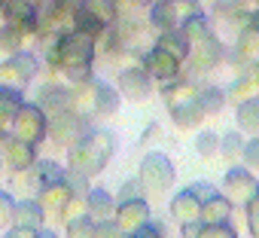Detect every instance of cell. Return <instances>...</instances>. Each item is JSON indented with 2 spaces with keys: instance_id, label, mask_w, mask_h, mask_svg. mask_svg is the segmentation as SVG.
I'll return each mask as SVG.
<instances>
[{
  "instance_id": "obj_1",
  "label": "cell",
  "mask_w": 259,
  "mask_h": 238,
  "mask_svg": "<svg viewBox=\"0 0 259 238\" xmlns=\"http://www.w3.org/2000/svg\"><path fill=\"white\" fill-rule=\"evenodd\" d=\"M116 153V138L113 132L107 129H92L76 147H70V168L85 174V177H95L107 168L110 156Z\"/></svg>"
},
{
  "instance_id": "obj_2",
  "label": "cell",
  "mask_w": 259,
  "mask_h": 238,
  "mask_svg": "<svg viewBox=\"0 0 259 238\" xmlns=\"http://www.w3.org/2000/svg\"><path fill=\"white\" fill-rule=\"evenodd\" d=\"M98 52V40L82 34V31H64L61 37H55L46 46V64L61 70L64 64H79V61H92Z\"/></svg>"
},
{
  "instance_id": "obj_3",
  "label": "cell",
  "mask_w": 259,
  "mask_h": 238,
  "mask_svg": "<svg viewBox=\"0 0 259 238\" xmlns=\"http://www.w3.org/2000/svg\"><path fill=\"white\" fill-rule=\"evenodd\" d=\"M92 132V119L76 110H61L49 116V141L58 147H76Z\"/></svg>"
},
{
  "instance_id": "obj_4",
  "label": "cell",
  "mask_w": 259,
  "mask_h": 238,
  "mask_svg": "<svg viewBox=\"0 0 259 238\" xmlns=\"http://www.w3.org/2000/svg\"><path fill=\"white\" fill-rule=\"evenodd\" d=\"M10 129L16 138H22L28 144H40L43 138H49V116L40 104H22V110L13 116Z\"/></svg>"
},
{
  "instance_id": "obj_5",
  "label": "cell",
  "mask_w": 259,
  "mask_h": 238,
  "mask_svg": "<svg viewBox=\"0 0 259 238\" xmlns=\"http://www.w3.org/2000/svg\"><path fill=\"white\" fill-rule=\"evenodd\" d=\"M138 177L144 180V186H147V192H165L171 183H174V177H177V171H174V162L165 156V153H147L144 159H141V171H138Z\"/></svg>"
},
{
  "instance_id": "obj_6",
  "label": "cell",
  "mask_w": 259,
  "mask_h": 238,
  "mask_svg": "<svg viewBox=\"0 0 259 238\" xmlns=\"http://www.w3.org/2000/svg\"><path fill=\"white\" fill-rule=\"evenodd\" d=\"M223 192L232 199V202H241L247 205L253 195H259V177H253V168L247 165H229L226 168V177H223Z\"/></svg>"
},
{
  "instance_id": "obj_7",
  "label": "cell",
  "mask_w": 259,
  "mask_h": 238,
  "mask_svg": "<svg viewBox=\"0 0 259 238\" xmlns=\"http://www.w3.org/2000/svg\"><path fill=\"white\" fill-rule=\"evenodd\" d=\"M144 67L150 70V76L156 80V83H162V86H168V83H174V80H180V70H183V61L177 58V55H171L168 49H162L159 43H153L147 52H144Z\"/></svg>"
},
{
  "instance_id": "obj_8",
  "label": "cell",
  "mask_w": 259,
  "mask_h": 238,
  "mask_svg": "<svg viewBox=\"0 0 259 238\" xmlns=\"http://www.w3.org/2000/svg\"><path fill=\"white\" fill-rule=\"evenodd\" d=\"M153 83L156 80L150 76V70L144 64H132V67H125V70L116 73V89L128 101H144V98H150L153 95Z\"/></svg>"
},
{
  "instance_id": "obj_9",
  "label": "cell",
  "mask_w": 259,
  "mask_h": 238,
  "mask_svg": "<svg viewBox=\"0 0 259 238\" xmlns=\"http://www.w3.org/2000/svg\"><path fill=\"white\" fill-rule=\"evenodd\" d=\"M37 73H40V58L31 52H16L0 64V80L10 83V86H19V89L28 86Z\"/></svg>"
},
{
  "instance_id": "obj_10",
  "label": "cell",
  "mask_w": 259,
  "mask_h": 238,
  "mask_svg": "<svg viewBox=\"0 0 259 238\" xmlns=\"http://www.w3.org/2000/svg\"><path fill=\"white\" fill-rule=\"evenodd\" d=\"M0 156H4V165L13 171V174H19V171H31L34 165H37V144H28V141H22V138H10L7 141V147L0 150Z\"/></svg>"
},
{
  "instance_id": "obj_11",
  "label": "cell",
  "mask_w": 259,
  "mask_h": 238,
  "mask_svg": "<svg viewBox=\"0 0 259 238\" xmlns=\"http://www.w3.org/2000/svg\"><path fill=\"white\" fill-rule=\"evenodd\" d=\"M223 55H226V46L210 34V37H204V40L192 43L189 64H192V70H195V73H207V70H213V67L223 61Z\"/></svg>"
},
{
  "instance_id": "obj_12",
  "label": "cell",
  "mask_w": 259,
  "mask_h": 238,
  "mask_svg": "<svg viewBox=\"0 0 259 238\" xmlns=\"http://www.w3.org/2000/svg\"><path fill=\"white\" fill-rule=\"evenodd\" d=\"M116 223L125 235H132L135 229H141L144 223H150V202L147 195L144 199H128V202H119L116 208Z\"/></svg>"
},
{
  "instance_id": "obj_13",
  "label": "cell",
  "mask_w": 259,
  "mask_h": 238,
  "mask_svg": "<svg viewBox=\"0 0 259 238\" xmlns=\"http://www.w3.org/2000/svg\"><path fill=\"white\" fill-rule=\"evenodd\" d=\"M37 104L46 110V116H55L61 110H73V89H67L61 83H46L37 95Z\"/></svg>"
},
{
  "instance_id": "obj_14",
  "label": "cell",
  "mask_w": 259,
  "mask_h": 238,
  "mask_svg": "<svg viewBox=\"0 0 259 238\" xmlns=\"http://www.w3.org/2000/svg\"><path fill=\"white\" fill-rule=\"evenodd\" d=\"M201 208H204V199L189 186V189H180L171 202V217L183 226V223H195L201 220Z\"/></svg>"
},
{
  "instance_id": "obj_15",
  "label": "cell",
  "mask_w": 259,
  "mask_h": 238,
  "mask_svg": "<svg viewBox=\"0 0 259 238\" xmlns=\"http://www.w3.org/2000/svg\"><path fill=\"white\" fill-rule=\"evenodd\" d=\"M119 98H122V92L116 89V86H110V83H101V80H95V95H92V119H107V116H113L116 110H119Z\"/></svg>"
},
{
  "instance_id": "obj_16",
  "label": "cell",
  "mask_w": 259,
  "mask_h": 238,
  "mask_svg": "<svg viewBox=\"0 0 259 238\" xmlns=\"http://www.w3.org/2000/svg\"><path fill=\"white\" fill-rule=\"evenodd\" d=\"M70 195H73L70 183H67V180H58V183H52V186H43L40 195H37V202L43 205V211H46L49 217H61V211H64V205L70 202Z\"/></svg>"
},
{
  "instance_id": "obj_17",
  "label": "cell",
  "mask_w": 259,
  "mask_h": 238,
  "mask_svg": "<svg viewBox=\"0 0 259 238\" xmlns=\"http://www.w3.org/2000/svg\"><path fill=\"white\" fill-rule=\"evenodd\" d=\"M119 199H113L107 189H92L89 195H85V214L95 220V223H101V220H116V205Z\"/></svg>"
},
{
  "instance_id": "obj_18",
  "label": "cell",
  "mask_w": 259,
  "mask_h": 238,
  "mask_svg": "<svg viewBox=\"0 0 259 238\" xmlns=\"http://www.w3.org/2000/svg\"><path fill=\"white\" fill-rule=\"evenodd\" d=\"M232 61L241 64V67H250V64L259 61V34H256V31L244 28V31L238 34V40H235V46H232Z\"/></svg>"
},
{
  "instance_id": "obj_19",
  "label": "cell",
  "mask_w": 259,
  "mask_h": 238,
  "mask_svg": "<svg viewBox=\"0 0 259 238\" xmlns=\"http://www.w3.org/2000/svg\"><path fill=\"white\" fill-rule=\"evenodd\" d=\"M150 25L156 28V34L174 31V28L183 25V22H180V13H177V7H174V0H159V4L150 7Z\"/></svg>"
},
{
  "instance_id": "obj_20",
  "label": "cell",
  "mask_w": 259,
  "mask_h": 238,
  "mask_svg": "<svg viewBox=\"0 0 259 238\" xmlns=\"http://www.w3.org/2000/svg\"><path fill=\"white\" fill-rule=\"evenodd\" d=\"M198 89H201L198 83H189V80H174V83L162 86V98H165L168 110H174V107H180V104L195 101V98H198Z\"/></svg>"
},
{
  "instance_id": "obj_21",
  "label": "cell",
  "mask_w": 259,
  "mask_h": 238,
  "mask_svg": "<svg viewBox=\"0 0 259 238\" xmlns=\"http://www.w3.org/2000/svg\"><path fill=\"white\" fill-rule=\"evenodd\" d=\"M229 220H232V199L226 192H213L201 208V223L213 226V223H229Z\"/></svg>"
},
{
  "instance_id": "obj_22",
  "label": "cell",
  "mask_w": 259,
  "mask_h": 238,
  "mask_svg": "<svg viewBox=\"0 0 259 238\" xmlns=\"http://www.w3.org/2000/svg\"><path fill=\"white\" fill-rule=\"evenodd\" d=\"M25 98H22V89L19 86H10V83H0V126H10L13 116L22 110Z\"/></svg>"
},
{
  "instance_id": "obj_23",
  "label": "cell",
  "mask_w": 259,
  "mask_h": 238,
  "mask_svg": "<svg viewBox=\"0 0 259 238\" xmlns=\"http://www.w3.org/2000/svg\"><path fill=\"white\" fill-rule=\"evenodd\" d=\"M46 211L40 202L34 199H25V202H16V226H28V229H43L46 226Z\"/></svg>"
},
{
  "instance_id": "obj_24",
  "label": "cell",
  "mask_w": 259,
  "mask_h": 238,
  "mask_svg": "<svg viewBox=\"0 0 259 238\" xmlns=\"http://www.w3.org/2000/svg\"><path fill=\"white\" fill-rule=\"evenodd\" d=\"M156 43H159L162 49H168L171 55H177L180 61H189V55H192V43H189V37H186L180 28H174V31H162V34L156 37Z\"/></svg>"
},
{
  "instance_id": "obj_25",
  "label": "cell",
  "mask_w": 259,
  "mask_h": 238,
  "mask_svg": "<svg viewBox=\"0 0 259 238\" xmlns=\"http://www.w3.org/2000/svg\"><path fill=\"white\" fill-rule=\"evenodd\" d=\"M226 95H229V104H241V101L259 98V80L250 70H244L238 80H232V86L226 89Z\"/></svg>"
},
{
  "instance_id": "obj_26",
  "label": "cell",
  "mask_w": 259,
  "mask_h": 238,
  "mask_svg": "<svg viewBox=\"0 0 259 238\" xmlns=\"http://www.w3.org/2000/svg\"><path fill=\"white\" fill-rule=\"evenodd\" d=\"M25 37H28V31L19 25V22H7L4 28H0V55H16V52H22V46H25Z\"/></svg>"
},
{
  "instance_id": "obj_27",
  "label": "cell",
  "mask_w": 259,
  "mask_h": 238,
  "mask_svg": "<svg viewBox=\"0 0 259 238\" xmlns=\"http://www.w3.org/2000/svg\"><path fill=\"white\" fill-rule=\"evenodd\" d=\"M235 123L241 132L247 135H259V98H250V101H241L235 104Z\"/></svg>"
},
{
  "instance_id": "obj_28",
  "label": "cell",
  "mask_w": 259,
  "mask_h": 238,
  "mask_svg": "<svg viewBox=\"0 0 259 238\" xmlns=\"http://www.w3.org/2000/svg\"><path fill=\"white\" fill-rule=\"evenodd\" d=\"M195 101H198V107L204 110V116H217V113L229 104V95H226V89H220V86H201Z\"/></svg>"
},
{
  "instance_id": "obj_29",
  "label": "cell",
  "mask_w": 259,
  "mask_h": 238,
  "mask_svg": "<svg viewBox=\"0 0 259 238\" xmlns=\"http://www.w3.org/2000/svg\"><path fill=\"white\" fill-rule=\"evenodd\" d=\"M73 31H82V34H89V37L98 40V37L107 31V22H104L101 16H95V13L89 10V4H85L82 10L73 13Z\"/></svg>"
},
{
  "instance_id": "obj_30",
  "label": "cell",
  "mask_w": 259,
  "mask_h": 238,
  "mask_svg": "<svg viewBox=\"0 0 259 238\" xmlns=\"http://www.w3.org/2000/svg\"><path fill=\"white\" fill-rule=\"evenodd\" d=\"M171 119H174V126L177 129H198L201 126V119H204V110L198 107V101H189V104H180L171 110Z\"/></svg>"
},
{
  "instance_id": "obj_31",
  "label": "cell",
  "mask_w": 259,
  "mask_h": 238,
  "mask_svg": "<svg viewBox=\"0 0 259 238\" xmlns=\"http://www.w3.org/2000/svg\"><path fill=\"white\" fill-rule=\"evenodd\" d=\"M34 177H37V186L43 189V186H52V183L64 180L67 171H64V165H58V162H52V159H43V162L34 165Z\"/></svg>"
},
{
  "instance_id": "obj_32",
  "label": "cell",
  "mask_w": 259,
  "mask_h": 238,
  "mask_svg": "<svg viewBox=\"0 0 259 238\" xmlns=\"http://www.w3.org/2000/svg\"><path fill=\"white\" fill-rule=\"evenodd\" d=\"M244 138H241V129H235V132H226L223 135V144H220V156L229 162V165H235L241 156H244Z\"/></svg>"
},
{
  "instance_id": "obj_33",
  "label": "cell",
  "mask_w": 259,
  "mask_h": 238,
  "mask_svg": "<svg viewBox=\"0 0 259 238\" xmlns=\"http://www.w3.org/2000/svg\"><path fill=\"white\" fill-rule=\"evenodd\" d=\"M180 31L189 37V43H198V40H204V37H210V34H213V28H210V19H207L204 13H198V16L186 19V22L180 25Z\"/></svg>"
},
{
  "instance_id": "obj_34",
  "label": "cell",
  "mask_w": 259,
  "mask_h": 238,
  "mask_svg": "<svg viewBox=\"0 0 259 238\" xmlns=\"http://www.w3.org/2000/svg\"><path fill=\"white\" fill-rule=\"evenodd\" d=\"M220 144H223V138L204 129V132H198V138H195V153H198L204 162H213V159L220 156Z\"/></svg>"
},
{
  "instance_id": "obj_35",
  "label": "cell",
  "mask_w": 259,
  "mask_h": 238,
  "mask_svg": "<svg viewBox=\"0 0 259 238\" xmlns=\"http://www.w3.org/2000/svg\"><path fill=\"white\" fill-rule=\"evenodd\" d=\"M95 235V220L89 214H79L64 223V238H92Z\"/></svg>"
},
{
  "instance_id": "obj_36",
  "label": "cell",
  "mask_w": 259,
  "mask_h": 238,
  "mask_svg": "<svg viewBox=\"0 0 259 238\" xmlns=\"http://www.w3.org/2000/svg\"><path fill=\"white\" fill-rule=\"evenodd\" d=\"M150 0H113V13L116 19H141Z\"/></svg>"
},
{
  "instance_id": "obj_37",
  "label": "cell",
  "mask_w": 259,
  "mask_h": 238,
  "mask_svg": "<svg viewBox=\"0 0 259 238\" xmlns=\"http://www.w3.org/2000/svg\"><path fill=\"white\" fill-rule=\"evenodd\" d=\"M64 80H67V86H79V83H89L92 80V61H79V64H64L61 70H58Z\"/></svg>"
},
{
  "instance_id": "obj_38",
  "label": "cell",
  "mask_w": 259,
  "mask_h": 238,
  "mask_svg": "<svg viewBox=\"0 0 259 238\" xmlns=\"http://www.w3.org/2000/svg\"><path fill=\"white\" fill-rule=\"evenodd\" d=\"M13 226H16V199L0 189V232H7Z\"/></svg>"
},
{
  "instance_id": "obj_39",
  "label": "cell",
  "mask_w": 259,
  "mask_h": 238,
  "mask_svg": "<svg viewBox=\"0 0 259 238\" xmlns=\"http://www.w3.org/2000/svg\"><path fill=\"white\" fill-rule=\"evenodd\" d=\"M147 195V186H144V180L141 177H132V180H125L122 183V189H119V202H128V199H144Z\"/></svg>"
},
{
  "instance_id": "obj_40",
  "label": "cell",
  "mask_w": 259,
  "mask_h": 238,
  "mask_svg": "<svg viewBox=\"0 0 259 238\" xmlns=\"http://www.w3.org/2000/svg\"><path fill=\"white\" fill-rule=\"evenodd\" d=\"M79 214H85V195H76V192H73L70 202L64 205V211H61L58 220H61V226H64L67 220H73V217H79Z\"/></svg>"
},
{
  "instance_id": "obj_41",
  "label": "cell",
  "mask_w": 259,
  "mask_h": 238,
  "mask_svg": "<svg viewBox=\"0 0 259 238\" xmlns=\"http://www.w3.org/2000/svg\"><path fill=\"white\" fill-rule=\"evenodd\" d=\"M92 238H128V235L119 229L116 220H101V223H95V235Z\"/></svg>"
},
{
  "instance_id": "obj_42",
  "label": "cell",
  "mask_w": 259,
  "mask_h": 238,
  "mask_svg": "<svg viewBox=\"0 0 259 238\" xmlns=\"http://www.w3.org/2000/svg\"><path fill=\"white\" fill-rule=\"evenodd\" d=\"M244 165L247 168H253V171H259V135H253L247 144H244Z\"/></svg>"
},
{
  "instance_id": "obj_43",
  "label": "cell",
  "mask_w": 259,
  "mask_h": 238,
  "mask_svg": "<svg viewBox=\"0 0 259 238\" xmlns=\"http://www.w3.org/2000/svg\"><path fill=\"white\" fill-rule=\"evenodd\" d=\"M198 238H238V232L229 223H213V226H201Z\"/></svg>"
},
{
  "instance_id": "obj_44",
  "label": "cell",
  "mask_w": 259,
  "mask_h": 238,
  "mask_svg": "<svg viewBox=\"0 0 259 238\" xmlns=\"http://www.w3.org/2000/svg\"><path fill=\"white\" fill-rule=\"evenodd\" d=\"M64 180L70 183V189H73L76 195H89V192H92L89 177H85V174H79V171H73V168H67V177H64Z\"/></svg>"
},
{
  "instance_id": "obj_45",
  "label": "cell",
  "mask_w": 259,
  "mask_h": 238,
  "mask_svg": "<svg viewBox=\"0 0 259 238\" xmlns=\"http://www.w3.org/2000/svg\"><path fill=\"white\" fill-rule=\"evenodd\" d=\"M244 208H247V226H250V235L259 238V195H253Z\"/></svg>"
},
{
  "instance_id": "obj_46",
  "label": "cell",
  "mask_w": 259,
  "mask_h": 238,
  "mask_svg": "<svg viewBox=\"0 0 259 238\" xmlns=\"http://www.w3.org/2000/svg\"><path fill=\"white\" fill-rule=\"evenodd\" d=\"M128 238H165V232H162V226H159V223H144L141 229H135Z\"/></svg>"
},
{
  "instance_id": "obj_47",
  "label": "cell",
  "mask_w": 259,
  "mask_h": 238,
  "mask_svg": "<svg viewBox=\"0 0 259 238\" xmlns=\"http://www.w3.org/2000/svg\"><path fill=\"white\" fill-rule=\"evenodd\" d=\"M4 238H40V229H28V226H13L4 232Z\"/></svg>"
},
{
  "instance_id": "obj_48",
  "label": "cell",
  "mask_w": 259,
  "mask_h": 238,
  "mask_svg": "<svg viewBox=\"0 0 259 238\" xmlns=\"http://www.w3.org/2000/svg\"><path fill=\"white\" fill-rule=\"evenodd\" d=\"M201 226H204L201 220H195V223H183V226H180V229H183V238H198V235H201Z\"/></svg>"
},
{
  "instance_id": "obj_49",
  "label": "cell",
  "mask_w": 259,
  "mask_h": 238,
  "mask_svg": "<svg viewBox=\"0 0 259 238\" xmlns=\"http://www.w3.org/2000/svg\"><path fill=\"white\" fill-rule=\"evenodd\" d=\"M192 189H195V192H198V195H201V199H204V202H207V199H210V195H213V186H207V183H195V186H192Z\"/></svg>"
},
{
  "instance_id": "obj_50",
  "label": "cell",
  "mask_w": 259,
  "mask_h": 238,
  "mask_svg": "<svg viewBox=\"0 0 259 238\" xmlns=\"http://www.w3.org/2000/svg\"><path fill=\"white\" fill-rule=\"evenodd\" d=\"M247 28L259 34V10H253V13H250V22H247Z\"/></svg>"
},
{
  "instance_id": "obj_51",
  "label": "cell",
  "mask_w": 259,
  "mask_h": 238,
  "mask_svg": "<svg viewBox=\"0 0 259 238\" xmlns=\"http://www.w3.org/2000/svg\"><path fill=\"white\" fill-rule=\"evenodd\" d=\"M7 22H10V16H7V10H4V7H0V28H4Z\"/></svg>"
},
{
  "instance_id": "obj_52",
  "label": "cell",
  "mask_w": 259,
  "mask_h": 238,
  "mask_svg": "<svg viewBox=\"0 0 259 238\" xmlns=\"http://www.w3.org/2000/svg\"><path fill=\"white\" fill-rule=\"evenodd\" d=\"M40 238H58V235H55L52 229H40Z\"/></svg>"
},
{
  "instance_id": "obj_53",
  "label": "cell",
  "mask_w": 259,
  "mask_h": 238,
  "mask_svg": "<svg viewBox=\"0 0 259 238\" xmlns=\"http://www.w3.org/2000/svg\"><path fill=\"white\" fill-rule=\"evenodd\" d=\"M40 4H55V0H40Z\"/></svg>"
},
{
  "instance_id": "obj_54",
  "label": "cell",
  "mask_w": 259,
  "mask_h": 238,
  "mask_svg": "<svg viewBox=\"0 0 259 238\" xmlns=\"http://www.w3.org/2000/svg\"><path fill=\"white\" fill-rule=\"evenodd\" d=\"M253 7H259V0H253Z\"/></svg>"
},
{
  "instance_id": "obj_55",
  "label": "cell",
  "mask_w": 259,
  "mask_h": 238,
  "mask_svg": "<svg viewBox=\"0 0 259 238\" xmlns=\"http://www.w3.org/2000/svg\"><path fill=\"white\" fill-rule=\"evenodd\" d=\"M0 165H4V156H0Z\"/></svg>"
},
{
  "instance_id": "obj_56",
  "label": "cell",
  "mask_w": 259,
  "mask_h": 238,
  "mask_svg": "<svg viewBox=\"0 0 259 238\" xmlns=\"http://www.w3.org/2000/svg\"><path fill=\"white\" fill-rule=\"evenodd\" d=\"M150 4H159V0H150Z\"/></svg>"
}]
</instances>
